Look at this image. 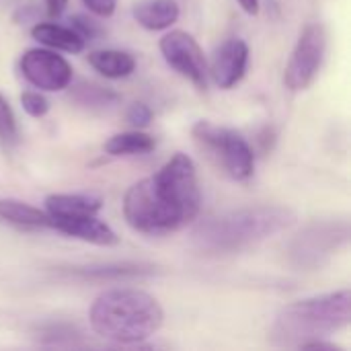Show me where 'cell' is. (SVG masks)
<instances>
[{"instance_id":"obj_1","label":"cell","mask_w":351,"mask_h":351,"mask_svg":"<svg viewBox=\"0 0 351 351\" xmlns=\"http://www.w3.org/2000/svg\"><path fill=\"white\" fill-rule=\"evenodd\" d=\"M202 208L195 162L177 152L152 177L134 183L123 197L128 226L142 234H169L191 224Z\"/></svg>"},{"instance_id":"obj_2","label":"cell","mask_w":351,"mask_h":351,"mask_svg":"<svg viewBox=\"0 0 351 351\" xmlns=\"http://www.w3.org/2000/svg\"><path fill=\"white\" fill-rule=\"evenodd\" d=\"M294 222L296 214L286 206L239 208L202 220L191 232V245L204 255H234L288 230Z\"/></svg>"},{"instance_id":"obj_3","label":"cell","mask_w":351,"mask_h":351,"mask_svg":"<svg viewBox=\"0 0 351 351\" xmlns=\"http://www.w3.org/2000/svg\"><path fill=\"white\" fill-rule=\"evenodd\" d=\"M88 321L99 337L134 346L152 337L162 327L165 311L160 302L144 290L113 288L95 298Z\"/></svg>"},{"instance_id":"obj_4","label":"cell","mask_w":351,"mask_h":351,"mask_svg":"<svg viewBox=\"0 0 351 351\" xmlns=\"http://www.w3.org/2000/svg\"><path fill=\"white\" fill-rule=\"evenodd\" d=\"M351 323L350 288L286 304L269 329V341L278 348H300L313 339H325L348 329Z\"/></svg>"},{"instance_id":"obj_5","label":"cell","mask_w":351,"mask_h":351,"mask_svg":"<svg viewBox=\"0 0 351 351\" xmlns=\"http://www.w3.org/2000/svg\"><path fill=\"white\" fill-rule=\"evenodd\" d=\"M191 136L199 152L226 177L234 181H247L253 175V148L247 138L237 130L202 119L191 128Z\"/></svg>"},{"instance_id":"obj_6","label":"cell","mask_w":351,"mask_h":351,"mask_svg":"<svg viewBox=\"0 0 351 351\" xmlns=\"http://www.w3.org/2000/svg\"><path fill=\"white\" fill-rule=\"evenodd\" d=\"M350 241V222H315L306 226L288 249L290 263L300 271L321 269Z\"/></svg>"},{"instance_id":"obj_7","label":"cell","mask_w":351,"mask_h":351,"mask_svg":"<svg viewBox=\"0 0 351 351\" xmlns=\"http://www.w3.org/2000/svg\"><path fill=\"white\" fill-rule=\"evenodd\" d=\"M327 53V31L321 23H308L288 60V66L284 70V84L298 93L308 88L315 78L319 76V70L323 66Z\"/></svg>"},{"instance_id":"obj_8","label":"cell","mask_w":351,"mask_h":351,"mask_svg":"<svg viewBox=\"0 0 351 351\" xmlns=\"http://www.w3.org/2000/svg\"><path fill=\"white\" fill-rule=\"evenodd\" d=\"M160 53L165 62L177 70L181 76H185L189 82H193L197 88H206L208 84V62L204 56V49L199 47L197 39L187 31H171L167 33L160 43Z\"/></svg>"},{"instance_id":"obj_9","label":"cell","mask_w":351,"mask_h":351,"mask_svg":"<svg viewBox=\"0 0 351 351\" xmlns=\"http://www.w3.org/2000/svg\"><path fill=\"white\" fill-rule=\"evenodd\" d=\"M21 72L31 86L47 93L64 90L72 82V66L51 49H27L21 56Z\"/></svg>"},{"instance_id":"obj_10","label":"cell","mask_w":351,"mask_h":351,"mask_svg":"<svg viewBox=\"0 0 351 351\" xmlns=\"http://www.w3.org/2000/svg\"><path fill=\"white\" fill-rule=\"evenodd\" d=\"M247 66H249V45L245 39L232 37L218 47L208 74H212L214 82L220 88L228 90L245 78Z\"/></svg>"},{"instance_id":"obj_11","label":"cell","mask_w":351,"mask_h":351,"mask_svg":"<svg viewBox=\"0 0 351 351\" xmlns=\"http://www.w3.org/2000/svg\"><path fill=\"white\" fill-rule=\"evenodd\" d=\"M49 228H56L68 237H74L78 241H84V243H90L97 247H117L119 245L117 232L107 222L97 218V214L49 220Z\"/></svg>"},{"instance_id":"obj_12","label":"cell","mask_w":351,"mask_h":351,"mask_svg":"<svg viewBox=\"0 0 351 351\" xmlns=\"http://www.w3.org/2000/svg\"><path fill=\"white\" fill-rule=\"evenodd\" d=\"M156 271H158L156 265L144 261H111V263H90V265L70 267V276L90 282H119V280L150 278Z\"/></svg>"},{"instance_id":"obj_13","label":"cell","mask_w":351,"mask_h":351,"mask_svg":"<svg viewBox=\"0 0 351 351\" xmlns=\"http://www.w3.org/2000/svg\"><path fill=\"white\" fill-rule=\"evenodd\" d=\"M101 208L103 199L95 193H53L45 197V214L49 220L99 214Z\"/></svg>"},{"instance_id":"obj_14","label":"cell","mask_w":351,"mask_h":351,"mask_svg":"<svg viewBox=\"0 0 351 351\" xmlns=\"http://www.w3.org/2000/svg\"><path fill=\"white\" fill-rule=\"evenodd\" d=\"M132 14L140 27L148 31H165L179 21L181 8L177 0H140L134 4Z\"/></svg>"},{"instance_id":"obj_15","label":"cell","mask_w":351,"mask_h":351,"mask_svg":"<svg viewBox=\"0 0 351 351\" xmlns=\"http://www.w3.org/2000/svg\"><path fill=\"white\" fill-rule=\"evenodd\" d=\"M31 37L37 39L39 43L51 47V49H60L66 53H80L86 45V41L72 29V27H64L58 23H37L31 29Z\"/></svg>"},{"instance_id":"obj_16","label":"cell","mask_w":351,"mask_h":351,"mask_svg":"<svg viewBox=\"0 0 351 351\" xmlns=\"http://www.w3.org/2000/svg\"><path fill=\"white\" fill-rule=\"evenodd\" d=\"M0 220L16 228H25V230L49 228V218L45 210H39L31 204H25L21 199H10V197L0 199Z\"/></svg>"},{"instance_id":"obj_17","label":"cell","mask_w":351,"mask_h":351,"mask_svg":"<svg viewBox=\"0 0 351 351\" xmlns=\"http://www.w3.org/2000/svg\"><path fill=\"white\" fill-rule=\"evenodd\" d=\"M88 64L105 78H125L136 70V58L121 49H97L86 56Z\"/></svg>"},{"instance_id":"obj_18","label":"cell","mask_w":351,"mask_h":351,"mask_svg":"<svg viewBox=\"0 0 351 351\" xmlns=\"http://www.w3.org/2000/svg\"><path fill=\"white\" fill-rule=\"evenodd\" d=\"M105 152L109 156H134V154H148L156 148V140L150 134L140 130L115 134L105 142Z\"/></svg>"},{"instance_id":"obj_19","label":"cell","mask_w":351,"mask_h":351,"mask_svg":"<svg viewBox=\"0 0 351 351\" xmlns=\"http://www.w3.org/2000/svg\"><path fill=\"white\" fill-rule=\"evenodd\" d=\"M70 97L74 103L90 111H109L119 103V95L115 90L105 88L95 82H78L72 88Z\"/></svg>"},{"instance_id":"obj_20","label":"cell","mask_w":351,"mask_h":351,"mask_svg":"<svg viewBox=\"0 0 351 351\" xmlns=\"http://www.w3.org/2000/svg\"><path fill=\"white\" fill-rule=\"evenodd\" d=\"M0 140L12 144L16 140V117L8 99L0 93Z\"/></svg>"},{"instance_id":"obj_21","label":"cell","mask_w":351,"mask_h":351,"mask_svg":"<svg viewBox=\"0 0 351 351\" xmlns=\"http://www.w3.org/2000/svg\"><path fill=\"white\" fill-rule=\"evenodd\" d=\"M80 333L68 325H49L41 331V341L51 346H74V337Z\"/></svg>"},{"instance_id":"obj_22","label":"cell","mask_w":351,"mask_h":351,"mask_svg":"<svg viewBox=\"0 0 351 351\" xmlns=\"http://www.w3.org/2000/svg\"><path fill=\"white\" fill-rule=\"evenodd\" d=\"M21 105H23V111L31 117H43L49 111V101L37 90H25L21 95Z\"/></svg>"},{"instance_id":"obj_23","label":"cell","mask_w":351,"mask_h":351,"mask_svg":"<svg viewBox=\"0 0 351 351\" xmlns=\"http://www.w3.org/2000/svg\"><path fill=\"white\" fill-rule=\"evenodd\" d=\"M70 27L84 39V41H95L101 33H103V29L99 27V23H95L93 19H88L86 14H74L72 19H70Z\"/></svg>"},{"instance_id":"obj_24","label":"cell","mask_w":351,"mask_h":351,"mask_svg":"<svg viewBox=\"0 0 351 351\" xmlns=\"http://www.w3.org/2000/svg\"><path fill=\"white\" fill-rule=\"evenodd\" d=\"M125 119L130 125H134L136 130H142L146 125H150L152 121V109L144 103H132L125 111Z\"/></svg>"},{"instance_id":"obj_25","label":"cell","mask_w":351,"mask_h":351,"mask_svg":"<svg viewBox=\"0 0 351 351\" xmlns=\"http://www.w3.org/2000/svg\"><path fill=\"white\" fill-rule=\"evenodd\" d=\"M82 4L97 16H111L115 12V0H82Z\"/></svg>"},{"instance_id":"obj_26","label":"cell","mask_w":351,"mask_h":351,"mask_svg":"<svg viewBox=\"0 0 351 351\" xmlns=\"http://www.w3.org/2000/svg\"><path fill=\"white\" fill-rule=\"evenodd\" d=\"M45 6H47L49 16H60L64 8L68 6V0H45Z\"/></svg>"},{"instance_id":"obj_27","label":"cell","mask_w":351,"mask_h":351,"mask_svg":"<svg viewBox=\"0 0 351 351\" xmlns=\"http://www.w3.org/2000/svg\"><path fill=\"white\" fill-rule=\"evenodd\" d=\"M241 4V8L247 12V14H257L259 12V6H261V0H237Z\"/></svg>"}]
</instances>
